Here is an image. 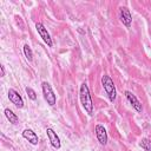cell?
<instances>
[{"instance_id":"cell-1","label":"cell","mask_w":151,"mask_h":151,"mask_svg":"<svg viewBox=\"0 0 151 151\" xmlns=\"http://www.w3.org/2000/svg\"><path fill=\"white\" fill-rule=\"evenodd\" d=\"M79 99H80V104H81L83 109L86 111V113L88 116H92L93 114V103H92L88 85L85 81L81 83V85L79 87Z\"/></svg>"},{"instance_id":"cell-2","label":"cell","mask_w":151,"mask_h":151,"mask_svg":"<svg viewBox=\"0 0 151 151\" xmlns=\"http://www.w3.org/2000/svg\"><path fill=\"white\" fill-rule=\"evenodd\" d=\"M101 85H103V88L106 92L110 101L113 103L116 100V97H117V91H116V86H114V83L111 79V77L107 74H104L101 77Z\"/></svg>"},{"instance_id":"cell-3","label":"cell","mask_w":151,"mask_h":151,"mask_svg":"<svg viewBox=\"0 0 151 151\" xmlns=\"http://www.w3.org/2000/svg\"><path fill=\"white\" fill-rule=\"evenodd\" d=\"M41 90H42V96H44L45 101L50 106H54L57 103V96H55L52 86L47 81H42L41 83Z\"/></svg>"},{"instance_id":"cell-4","label":"cell","mask_w":151,"mask_h":151,"mask_svg":"<svg viewBox=\"0 0 151 151\" xmlns=\"http://www.w3.org/2000/svg\"><path fill=\"white\" fill-rule=\"evenodd\" d=\"M35 29L38 32V34L40 35V38L42 39V41L48 46V47H52L53 46V41H52V38L47 31V28L44 26L42 22H37L35 24Z\"/></svg>"},{"instance_id":"cell-5","label":"cell","mask_w":151,"mask_h":151,"mask_svg":"<svg viewBox=\"0 0 151 151\" xmlns=\"http://www.w3.org/2000/svg\"><path fill=\"white\" fill-rule=\"evenodd\" d=\"M46 134H47V138H48V140H50L51 146H52L53 149H55V150H59V149L61 147V142H60V138H59V136L57 134V132H55L53 129L47 127V129H46Z\"/></svg>"},{"instance_id":"cell-6","label":"cell","mask_w":151,"mask_h":151,"mask_svg":"<svg viewBox=\"0 0 151 151\" xmlns=\"http://www.w3.org/2000/svg\"><path fill=\"white\" fill-rule=\"evenodd\" d=\"M7 96H8L9 101H11L12 104H14L18 109H22V107H24V99H22V97L19 94L18 91H15L14 88H9Z\"/></svg>"},{"instance_id":"cell-7","label":"cell","mask_w":151,"mask_h":151,"mask_svg":"<svg viewBox=\"0 0 151 151\" xmlns=\"http://www.w3.org/2000/svg\"><path fill=\"white\" fill-rule=\"evenodd\" d=\"M94 132H96V137L99 142L100 145H106L107 144V132H106V129L104 127V125L101 124H97L96 127H94Z\"/></svg>"},{"instance_id":"cell-8","label":"cell","mask_w":151,"mask_h":151,"mask_svg":"<svg viewBox=\"0 0 151 151\" xmlns=\"http://www.w3.org/2000/svg\"><path fill=\"white\" fill-rule=\"evenodd\" d=\"M124 94H125L126 99L129 100V103L131 104V106H132L137 112L142 113V112H143V105H142V103L138 100V98H137L131 91H125Z\"/></svg>"},{"instance_id":"cell-9","label":"cell","mask_w":151,"mask_h":151,"mask_svg":"<svg viewBox=\"0 0 151 151\" xmlns=\"http://www.w3.org/2000/svg\"><path fill=\"white\" fill-rule=\"evenodd\" d=\"M119 19L123 22V25L129 28L132 24V14H131L130 9L126 7H120L119 8Z\"/></svg>"},{"instance_id":"cell-10","label":"cell","mask_w":151,"mask_h":151,"mask_svg":"<svg viewBox=\"0 0 151 151\" xmlns=\"http://www.w3.org/2000/svg\"><path fill=\"white\" fill-rule=\"evenodd\" d=\"M22 137H24L26 140H28L29 144H32V145H38V142H39L38 134H37L32 129H25V130L22 131Z\"/></svg>"},{"instance_id":"cell-11","label":"cell","mask_w":151,"mask_h":151,"mask_svg":"<svg viewBox=\"0 0 151 151\" xmlns=\"http://www.w3.org/2000/svg\"><path fill=\"white\" fill-rule=\"evenodd\" d=\"M4 113H5V117L7 118V120H8L9 123H12V124H18V123H19V118H18V116H17L12 110H9V109H5Z\"/></svg>"},{"instance_id":"cell-12","label":"cell","mask_w":151,"mask_h":151,"mask_svg":"<svg viewBox=\"0 0 151 151\" xmlns=\"http://www.w3.org/2000/svg\"><path fill=\"white\" fill-rule=\"evenodd\" d=\"M139 146L145 151H151V139L149 138H142L139 142Z\"/></svg>"},{"instance_id":"cell-13","label":"cell","mask_w":151,"mask_h":151,"mask_svg":"<svg viewBox=\"0 0 151 151\" xmlns=\"http://www.w3.org/2000/svg\"><path fill=\"white\" fill-rule=\"evenodd\" d=\"M24 54H25V57H26V59L28 61H32L33 60V52H32V50H31V47H29L28 44H25L24 45Z\"/></svg>"},{"instance_id":"cell-14","label":"cell","mask_w":151,"mask_h":151,"mask_svg":"<svg viewBox=\"0 0 151 151\" xmlns=\"http://www.w3.org/2000/svg\"><path fill=\"white\" fill-rule=\"evenodd\" d=\"M25 91H26V93H27V96H28V98L31 99V100H35L37 99V93H35V91L32 88V87H26L25 88Z\"/></svg>"},{"instance_id":"cell-15","label":"cell","mask_w":151,"mask_h":151,"mask_svg":"<svg viewBox=\"0 0 151 151\" xmlns=\"http://www.w3.org/2000/svg\"><path fill=\"white\" fill-rule=\"evenodd\" d=\"M0 70H1V77H4L5 76V67H4V65H0Z\"/></svg>"}]
</instances>
